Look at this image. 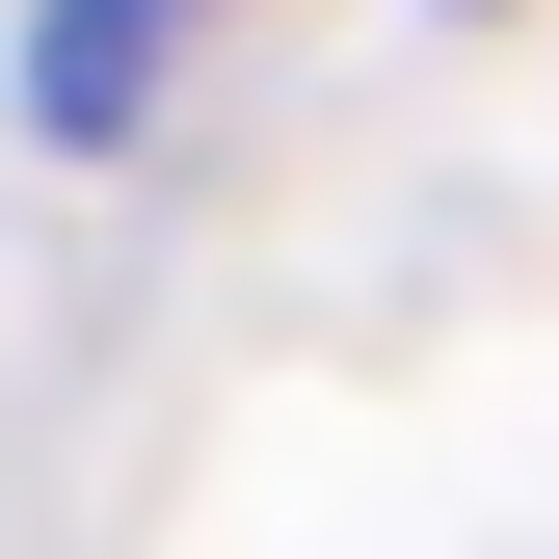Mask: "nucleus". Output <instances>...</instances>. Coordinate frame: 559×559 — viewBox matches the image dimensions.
Instances as JSON below:
<instances>
[{
    "mask_svg": "<svg viewBox=\"0 0 559 559\" xmlns=\"http://www.w3.org/2000/svg\"><path fill=\"white\" fill-rule=\"evenodd\" d=\"M187 27H214V0H53V27H27V133H133Z\"/></svg>",
    "mask_w": 559,
    "mask_h": 559,
    "instance_id": "obj_1",
    "label": "nucleus"
}]
</instances>
